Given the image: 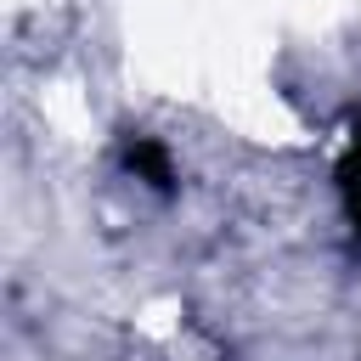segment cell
I'll return each mask as SVG.
<instances>
[{"mask_svg": "<svg viewBox=\"0 0 361 361\" xmlns=\"http://www.w3.org/2000/svg\"><path fill=\"white\" fill-rule=\"evenodd\" d=\"M350 203H355V220H361V147H355V164H350Z\"/></svg>", "mask_w": 361, "mask_h": 361, "instance_id": "6da1fadb", "label": "cell"}]
</instances>
